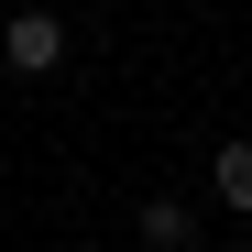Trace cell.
Listing matches in <instances>:
<instances>
[{
    "mask_svg": "<svg viewBox=\"0 0 252 252\" xmlns=\"http://www.w3.org/2000/svg\"><path fill=\"white\" fill-rule=\"evenodd\" d=\"M0 66H11V77H55L66 66V22L55 11H11V22H0Z\"/></svg>",
    "mask_w": 252,
    "mask_h": 252,
    "instance_id": "1",
    "label": "cell"
},
{
    "mask_svg": "<svg viewBox=\"0 0 252 252\" xmlns=\"http://www.w3.org/2000/svg\"><path fill=\"white\" fill-rule=\"evenodd\" d=\"M143 241L154 252H197V208L187 197H143Z\"/></svg>",
    "mask_w": 252,
    "mask_h": 252,
    "instance_id": "2",
    "label": "cell"
},
{
    "mask_svg": "<svg viewBox=\"0 0 252 252\" xmlns=\"http://www.w3.org/2000/svg\"><path fill=\"white\" fill-rule=\"evenodd\" d=\"M208 187H220V208L252 220V143H220V154H208Z\"/></svg>",
    "mask_w": 252,
    "mask_h": 252,
    "instance_id": "3",
    "label": "cell"
}]
</instances>
